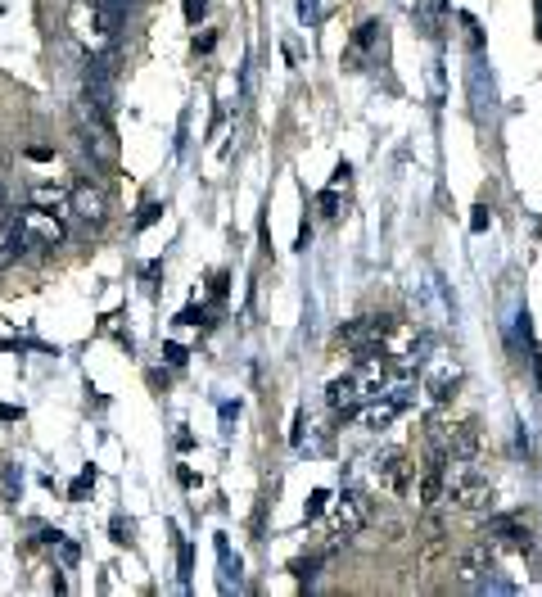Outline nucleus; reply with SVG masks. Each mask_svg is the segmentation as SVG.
Wrapping results in <instances>:
<instances>
[{
	"instance_id": "1a4fd4ad",
	"label": "nucleus",
	"mask_w": 542,
	"mask_h": 597,
	"mask_svg": "<svg viewBox=\"0 0 542 597\" xmlns=\"http://www.w3.org/2000/svg\"><path fill=\"white\" fill-rule=\"evenodd\" d=\"M73 213H77L82 222H91V227H100V222L109 218V199H104L100 186L82 181V186H73Z\"/></svg>"
},
{
	"instance_id": "a211bd4d",
	"label": "nucleus",
	"mask_w": 542,
	"mask_h": 597,
	"mask_svg": "<svg viewBox=\"0 0 542 597\" xmlns=\"http://www.w3.org/2000/svg\"><path fill=\"white\" fill-rule=\"evenodd\" d=\"M177 548H181V579H190V566H195V557H190V548L177 539Z\"/></svg>"
},
{
	"instance_id": "aec40b11",
	"label": "nucleus",
	"mask_w": 542,
	"mask_h": 597,
	"mask_svg": "<svg viewBox=\"0 0 542 597\" xmlns=\"http://www.w3.org/2000/svg\"><path fill=\"white\" fill-rule=\"evenodd\" d=\"M299 14H303V19H317V0H299Z\"/></svg>"
},
{
	"instance_id": "dca6fc26",
	"label": "nucleus",
	"mask_w": 542,
	"mask_h": 597,
	"mask_svg": "<svg viewBox=\"0 0 542 597\" xmlns=\"http://www.w3.org/2000/svg\"><path fill=\"white\" fill-rule=\"evenodd\" d=\"M208 14V0H186V23H199Z\"/></svg>"
},
{
	"instance_id": "f257e3e1",
	"label": "nucleus",
	"mask_w": 542,
	"mask_h": 597,
	"mask_svg": "<svg viewBox=\"0 0 542 597\" xmlns=\"http://www.w3.org/2000/svg\"><path fill=\"white\" fill-rule=\"evenodd\" d=\"M82 145L95 163H109L118 154V141H113V118L104 109H95L91 100H82Z\"/></svg>"
},
{
	"instance_id": "ddd939ff",
	"label": "nucleus",
	"mask_w": 542,
	"mask_h": 597,
	"mask_svg": "<svg viewBox=\"0 0 542 597\" xmlns=\"http://www.w3.org/2000/svg\"><path fill=\"white\" fill-rule=\"evenodd\" d=\"M217 557H222L226 588H231V584H240V557H231V543H226V534H217Z\"/></svg>"
},
{
	"instance_id": "9b49d317",
	"label": "nucleus",
	"mask_w": 542,
	"mask_h": 597,
	"mask_svg": "<svg viewBox=\"0 0 542 597\" xmlns=\"http://www.w3.org/2000/svg\"><path fill=\"white\" fill-rule=\"evenodd\" d=\"M407 408V403H402V398H393V394H384L380 403H371V408H366V417H362V426L366 430H389V421L398 417V412Z\"/></svg>"
},
{
	"instance_id": "4468645a",
	"label": "nucleus",
	"mask_w": 542,
	"mask_h": 597,
	"mask_svg": "<svg viewBox=\"0 0 542 597\" xmlns=\"http://www.w3.org/2000/svg\"><path fill=\"white\" fill-rule=\"evenodd\" d=\"M326 503H330V493H326V489L312 493V503H308V521H317V516L326 512Z\"/></svg>"
},
{
	"instance_id": "39448f33",
	"label": "nucleus",
	"mask_w": 542,
	"mask_h": 597,
	"mask_svg": "<svg viewBox=\"0 0 542 597\" xmlns=\"http://www.w3.org/2000/svg\"><path fill=\"white\" fill-rule=\"evenodd\" d=\"M19 222H23V236H28V249H59L64 245V222L55 218L50 209H23L19 213Z\"/></svg>"
},
{
	"instance_id": "6ab92c4d",
	"label": "nucleus",
	"mask_w": 542,
	"mask_h": 597,
	"mask_svg": "<svg viewBox=\"0 0 542 597\" xmlns=\"http://www.w3.org/2000/svg\"><path fill=\"white\" fill-rule=\"evenodd\" d=\"M159 213H163V209H159V204H145V213H141V218H136V227H150V222H154V218H159Z\"/></svg>"
},
{
	"instance_id": "423d86ee",
	"label": "nucleus",
	"mask_w": 542,
	"mask_h": 597,
	"mask_svg": "<svg viewBox=\"0 0 542 597\" xmlns=\"http://www.w3.org/2000/svg\"><path fill=\"white\" fill-rule=\"evenodd\" d=\"M366 516H371V503H366L362 493H344V498H335V507H330V534H335V539H353L366 525Z\"/></svg>"
},
{
	"instance_id": "f8f14e48",
	"label": "nucleus",
	"mask_w": 542,
	"mask_h": 597,
	"mask_svg": "<svg viewBox=\"0 0 542 597\" xmlns=\"http://www.w3.org/2000/svg\"><path fill=\"white\" fill-rule=\"evenodd\" d=\"M32 199H37L41 209H50V213L73 209V190H64V186H37V190H32Z\"/></svg>"
},
{
	"instance_id": "6e6552de",
	"label": "nucleus",
	"mask_w": 542,
	"mask_h": 597,
	"mask_svg": "<svg viewBox=\"0 0 542 597\" xmlns=\"http://www.w3.org/2000/svg\"><path fill=\"white\" fill-rule=\"evenodd\" d=\"M326 403L339 412V417H348V412H357L366 403L362 394V380H357V371H348V376H335L326 385Z\"/></svg>"
},
{
	"instance_id": "20e7f679",
	"label": "nucleus",
	"mask_w": 542,
	"mask_h": 597,
	"mask_svg": "<svg viewBox=\"0 0 542 597\" xmlns=\"http://www.w3.org/2000/svg\"><path fill=\"white\" fill-rule=\"evenodd\" d=\"M371 475L380 489L389 493H407V484H412V462H407V448H380V453L371 457Z\"/></svg>"
},
{
	"instance_id": "412c9836",
	"label": "nucleus",
	"mask_w": 542,
	"mask_h": 597,
	"mask_svg": "<svg viewBox=\"0 0 542 597\" xmlns=\"http://www.w3.org/2000/svg\"><path fill=\"white\" fill-rule=\"evenodd\" d=\"M59 557H64L68 566H73V561H77V548H73V543H64V539H59Z\"/></svg>"
},
{
	"instance_id": "0eeeda50",
	"label": "nucleus",
	"mask_w": 542,
	"mask_h": 597,
	"mask_svg": "<svg viewBox=\"0 0 542 597\" xmlns=\"http://www.w3.org/2000/svg\"><path fill=\"white\" fill-rule=\"evenodd\" d=\"M457 385H461V362L448 358V353L430 358V367H425V389H430L434 403H448V398H457Z\"/></svg>"
},
{
	"instance_id": "5701e85b",
	"label": "nucleus",
	"mask_w": 542,
	"mask_h": 597,
	"mask_svg": "<svg viewBox=\"0 0 542 597\" xmlns=\"http://www.w3.org/2000/svg\"><path fill=\"white\" fill-rule=\"evenodd\" d=\"M122 5H127V10H131V5H136V0H122Z\"/></svg>"
},
{
	"instance_id": "9d476101",
	"label": "nucleus",
	"mask_w": 542,
	"mask_h": 597,
	"mask_svg": "<svg viewBox=\"0 0 542 597\" xmlns=\"http://www.w3.org/2000/svg\"><path fill=\"white\" fill-rule=\"evenodd\" d=\"M19 254H28V236H23L19 213H14L10 222H0V272H5Z\"/></svg>"
},
{
	"instance_id": "f3484780",
	"label": "nucleus",
	"mask_w": 542,
	"mask_h": 597,
	"mask_svg": "<svg viewBox=\"0 0 542 597\" xmlns=\"http://www.w3.org/2000/svg\"><path fill=\"white\" fill-rule=\"evenodd\" d=\"M91 484H95V471H91V466H86V471H82V480H77L73 489H68V493H73V503H77V498H82L86 489H91Z\"/></svg>"
},
{
	"instance_id": "7ed1b4c3",
	"label": "nucleus",
	"mask_w": 542,
	"mask_h": 597,
	"mask_svg": "<svg viewBox=\"0 0 542 597\" xmlns=\"http://www.w3.org/2000/svg\"><path fill=\"white\" fill-rule=\"evenodd\" d=\"M493 566H497V552L488 548V543H470V548H461L457 557H452V579H457L461 588H479Z\"/></svg>"
},
{
	"instance_id": "2eb2a0df",
	"label": "nucleus",
	"mask_w": 542,
	"mask_h": 597,
	"mask_svg": "<svg viewBox=\"0 0 542 597\" xmlns=\"http://www.w3.org/2000/svg\"><path fill=\"white\" fill-rule=\"evenodd\" d=\"M163 358H168V367H186V349L181 344H163Z\"/></svg>"
},
{
	"instance_id": "f03ea898",
	"label": "nucleus",
	"mask_w": 542,
	"mask_h": 597,
	"mask_svg": "<svg viewBox=\"0 0 542 597\" xmlns=\"http://www.w3.org/2000/svg\"><path fill=\"white\" fill-rule=\"evenodd\" d=\"M484 543L493 552H511V557H529V552H533L529 525L515 521V516H493V521L484 525Z\"/></svg>"
},
{
	"instance_id": "4be33fe9",
	"label": "nucleus",
	"mask_w": 542,
	"mask_h": 597,
	"mask_svg": "<svg viewBox=\"0 0 542 597\" xmlns=\"http://www.w3.org/2000/svg\"><path fill=\"white\" fill-rule=\"evenodd\" d=\"M28 159H50V145H28Z\"/></svg>"
}]
</instances>
